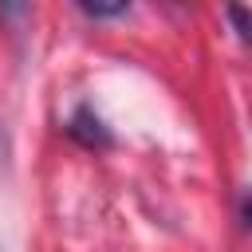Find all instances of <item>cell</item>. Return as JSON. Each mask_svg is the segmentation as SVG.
Segmentation results:
<instances>
[{"label": "cell", "mask_w": 252, "mask_h": 252, "mask_svg": "<svg viewBox=\"0 0 252 252\" xmlns=\"http://www.w3.org/2000/svg\"><path fill=\"white\" fill-rule=\"evenodd\" d=\"M83 12L87 16H122V12H130V4H83Z\"/></svg>", "instance_id": "6da1fadb"}, {"label": "cell", "mask_w": 252, "mask_h": 252, "mask_svg": "<svg viewBox=\"0 0 252 252\" xmlns=\"http://www.w3.org/2000/svg\"><path fill=\"white\" fill-rule=\"evenodd\" d=\"M0 154H4V130H0Z\"/></svg>", "instance_id": "7a4b0ae2"}]
</instances>
